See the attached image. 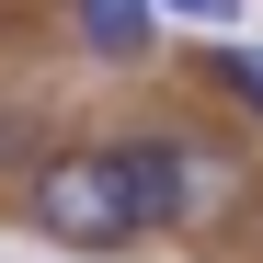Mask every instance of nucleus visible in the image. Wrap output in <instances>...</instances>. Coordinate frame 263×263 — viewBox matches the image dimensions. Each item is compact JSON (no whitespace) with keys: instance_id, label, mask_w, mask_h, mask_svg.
Segmentation results:
<instances>
[{"instance_id":"1","label":"nucleus","mask_w":263,"mask_h":263,"mask_svg":"<svg viewBox=\"0 0 263 263\" xmlns=\"http://www.w3.org/2000/svg\"><path fill=\"white\" fill-rule=\"evenodd\" d=\"M34 229L69 240V252H115V240H138V195H126V160H46L34 172Z\"/></svg>"},{"instance_id":"4","label":"nucleus","mask_w":263,"mask_h":263,"mask_svg":"<svg viewBox=\"0 0 263 263\" xmlns=\"http://www.w3.org/2000/svg\"><path fill=\"white\" fill-rule=\"evenodd\" d=\"M217 80H229V92L263 115V46H229V58H217Z\"/></svg>"},{"instance_id":"5","label":"nucleus","mask_w":263,"mask_h":263,"mask_svg":"<svg viewBox=\"0 0 263 263\" xmlns=\"http://www.w3.org/2000/svg\"><path fill=\"white\" fill-rule=\"evenodd\" d=\"M160 12H172V23H206V34H229V23H240V0H160Z\"/></svg>"},{"instance_id":"3","label":"nucleus","mask_w":263,"mask_h":263,"mask_svg":"<svg viewBox=\"0 0 263 263\" xmlns=\"http://www.w3.org/2000/svg\"><path fill=\"white\" fill-rule=\"evenodd\" d=\"M149 23H160V0H80V34H92L103 58H138Z\"/></svg>"},{"instance_id":"2","label":"nucleus","mask_w":263,"mask_h":263,"mask_svg":"<svg viewBox=\"0 0 263 263\" xmlns=\"http://www.w3.org/2000/svg\"><path fill=\"white\" fill-rule=\"evenodd\" d=\"M115 160H126V195H138V229H195V217L229 206V160H206V149L138 138V149H115Z\"/></svg>"}]
</instances>
